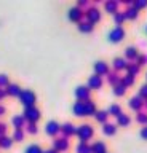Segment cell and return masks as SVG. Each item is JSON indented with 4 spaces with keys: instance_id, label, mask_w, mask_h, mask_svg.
I'll return each mask as SVG.
<instances>
[{
    "instance_id": "obj_1",
    "label": "cell",
    "mask_w": 147,
    "mask_h": 153,
    "mask_svg": "<svg viewBox=\"0 0 147 153\" xmlns=\"http://www.w3.org/2000/svg\"><path fill=\"white\" fill-rule=\"evenodd\" d=\"M77 136L80 139V142H88L90 139L94 136V129H93L91 124L83 123V124H80V126H77Z\"/></svg>"
},
{
    "instance_id": "obj_2",
    "label": "cell",
    "mask_w": 147,
    "mask_h": 153,
    "mask_svg": "<svg viewBox=\"0 0 147 153\" xmlns=\"http://www.w3.org/2000/svg\"><path fill=\"white\" fill-rule=\"evenodd\" d=\"M19 102L24 105V107H34L37 102V96L34 91L31 89H22L19 94Z\"/></svg>"
},
{
    "instance_id": "obj_3",
    "label": "cell",
    "mask_w": 147,
    "mask_h": 153,
    "mask_svg": "<svg viewBox=\"0 0 147 153\" xmlns=\"http://www.w3.org/2000/svg\"><path fill=\"white\" fill-rule=\"evenodd\" d=\"M109 40H110L112 43H118L122 42L123 38H125V29H123L122 26H115L113 29H110V32H109Z\"/></svg>"
},
{
    "instance_id": "obj_4",
    "label": "cell",
    "mask_w": 147,
    "mask_h": 153,
    "mask_svg": "<svg viewBox=\"0 0 147 153\" xmlns=\"http://www.w3.org/2000/svg\"><path fill=\"white\" fill-rule=\"evenodd\" d=\"M85 18H87V21L90 22H93V24H96L101 21V11H99V8L98 7H90L87 11H85Z\"/></svg>"
},
{
    "instance_id": "obj_5",
    "label": "cell",
    "mask_w": 147,
    "mask_h": 153,
    "mask_svg": "<svg viewBox=\"0 0 147 153\" xmlns=\"http://www.w3.org/2000/svg\"><path fill=\"white\" fill-rule=\"evenodd\" d=\"M128 105H130L131 110L141 112L142 107H146V100L142 99L139 94H134V96H131V97H130V100H128Z\"/></svg>"
},
{
    "instance_id": "obj_6",
    "label": "cell",
    "mask_w": 147,
    "mask_h": 153,
    "mask_svg": "<svg viewBox=\"0 0 147 153\" xmlns=\"http://www.w3.org/2000/svg\"><path fill=\"white\" fill-rule=\"evenodd\" d=\"M74 94H75V97H77V100H88V99H91L90 96H91V89L88 88V85L85 86V85H80L75 88L74 91Z\"/></svg>"
},
{
    "instance_id": "obj_7",
    "label": "cell",
    "mask_w": 147,
    "mask_h": 153,
    "mask_svg": "<svg viewBox=\"0 0 147 153\" xmlns=\"http://www.w3.org/2000/svg\"><path fill=\"white\" fill-rule=\"evenodd\" d=\"M22 115L26 117V120L29 123H35L37 120L40 118V110L37 108L35 105H34V107H26V110H24V113H22Z\"/></svg>"
},
{
    "instance_id": "obj_8",
    "label": "cell",
    "mask_w": 147,
    "mask_h": 153,
    "mask_svg": "<svg viewBox=\"0 0 147 153\" xmlns=\"http://www.w3.org/2000/svg\"><path fill=\"white\" fill-rule=\"evenodd\" d=\"M69 19L70 21H75V22H80L82 21V18L85 16V11L80 7H77V5H75V7H70L69 8Z\"/></svg>"
},
{
    "instance_id": "obj_9",
    "label": "cell",
    "mask_w": 147,
    "mask_h": 153,
    "mask_svg": "<svg viewBox=\"0 0 147 153\" xmlns=\"http://www.w3.org/2000/svg\"><path fill=\"white\" fill-rule=\"evenodd\" d=\"M93 69H94V74L99 75V76H102V75H109V64L106 61H96L94 62V65H93Z\"/></svg>"
},
{
    "instance_id": "obj_10",
    "label": "cell",
    "mask_w": 147,
    "mask_h": 153,
    "mask_svg": "<svg viewBox=\"0 0 147 153\" xmlns=\"http://www.w3.org/2000/svg\"><path fill=\"white\" fill-rule=\"evenodd\" d=\"M53 148L58 152H66L69 150V139L67 137H56L53 140Z\"/></svg>"
},
{
    "instance_id": "obj_11",
    "label": "cell",
    "mask_w": 147,
    "mask_h": 153,
    "mask_svg": "<svg viewBox=\"0 0 147 153\" xmlns=\"http://www.w3.org/2000/svg\"><path fill=\"white\" fill-rule=\"evenodd\" d=\"M128 64H130V62H128V59H126V57H122V56L113 57V61H112V67H113V70H115V72L126 70Z\"/></svg>"
},
{
    "instance_id": "obj_12",
    "label": "cell",
    "mask_w": 147,
    "mask_h": 153,
    "mask_svg": "<svg viewBox=\"0 0 147 153\" xmlns=\"http://www.w3.org/2000/svg\"><path fill=\"white\" fill-rule=\"evenodd\" d=\"M102 76H99L96 74H93L91 76L88 78V88L90 89H101L102 88Z\"/></svg>"
},
{
    "instance_id": "obj_13",
    "label": "cell",
    "mask_w": 147,
    "mask_h": 153,
    "mask_svg": "<svg viewBox=\"0 0 147 153\" xmlns=\"http://www.w3.org/2000/svg\"><path fill=\"white\" fill-rule=\"evenodd\" d=\"M61 131V124L58 121H54V120H51L45 124V132L48 134V136H56Z\"/></svg>"
},
{
    "instance_id": "obj_14",
    "label": "cell",
    "mask_w": 147,
    "mask_h": 153,
    "mask_svg": "<svg viewBox=\"0 0 147 153\" xmlns=\"http://www.w3.org/2000/svg\"><path fill=\"white\" fill-rule=\"evenodd\" d=\"M72 112L77 117H87V110H85V100H75L72 105Z\"/></svg>"
},
{
    "instance_id": "obj_15",
    "label": "cell",
    "mask_w": 147,
    "mask_h": 153,
    "mask_svg": "<svg viewBox=\"0 0 147 153\" xmlns=\"http://www.w3.org/2000/svg\"><path fill=\"white\" fill-rule=\"evenodd\" d=\"M61 132L64 134V137H70V136H74V134H77V126L75 124H72V123H64L63 126H61Z\"/></svg>"
},
{
    "instance_id": "obj_16",
    "label": "cell",
    "mask_w": 147,
    "mask_h": 153,
    "mask_svg": "<svg viewBox=\"0 0 147 153\" xmlns=\"http://www.w3.org/2000/svg\"><path fill=\"white\" fill-rule=\"evenodd\" d=\"M137 56H139V51H137V48L136 46H126V50H125V57L126 59H130V61H136L137 59Z\"/></svg>"
},
{
    "instance_id": "obj_17",
    "label": "cell",
    "mask_w": 147,
    "mask_h": 153,
    "mask_svg": "<svg viewBox=\"0 0 147 153\" xmlns=\"http://www.w3.org/2000/svg\"><path fill=\"white\" fill-rule=\"evenodd\" d=\"M11 123H13V126H15L16 129H22L24 124H26V117L21 115V113H18V115H15V117L11 118Z\"/></svg>"
},
{
    "instance_id": "obj_18",
    "label": "cell",
    "mask_w": 147,
    "mask_h": 153,
    "mask_svg": "<svg viewBox=\"0 0 147 153\" xmlns=\"http://www.w3.org/2000/svg\"><path fill=\"white\" fill-rule=\"evenodd\" d=\"M102 132L106 134V136H113V134L117 132V123H110V121L104 123L102 124Z\"/></svg>"
},
{
    "instance_id": "obj_19",
    "label": "cell",
    "mask_w": 147,
    "mask_h": 153,
    "mask_svg": "<svg viewBox=\"0 0 147 153\" xmlns=\"http://www.w3.org/2000/svg\"><path fill=\"white\" fill-rule=\"evenodd\" d=\"M107 81H109V85H112V86H117V85H120L122 83V76L118 75V72H109V75H107Z\"/></svg>"
},
{
    "instance_id": "obj_20",
    "label": "cell",
    "mask_w": 147,
    "mask_h": 153,
    "mask_svg": "<svg viewBox=\"0 0 147 153\" xmlns=\"http://www.w3.org/2000/svg\"><path fill=\"white\" fill-rule=\"evenodd\" d=\"M77 27H78V30H80V32L90 33V32H93V29H94V24L85 19V21H80V22H78V26H77Z\"/></svg>"
},
{
    "instance_id": "obj_21",
    "label": "cell",
    "mask_w": 147,
    "mask_h": 153,
    "mask_svg": "<svg viewBox=\"0 0 147 153\" xmlns=\"http://www.w3.org/2000/svg\"><path fill=\"white\" fill-rule=\"evenodd\" d=\"M91 150H93V153H107V145L102 140H96L91 145Z\"/></svg>"
},
{
    "instance_id": "obj_22",
    "label": "cell",
    "mask_w": 147,
    "mask_h": 153,
    "mask_svg": "<svg viewBox=\"0 0 147 153\" xmlns=\"http://www.w3.org/2000/svg\"><path fill=\"white\" fill-rule=\"evenodd\" d=\"M118 3H120V2H117V0H107V2L104 3V8H106L107 13L115 14L118 11Z\"/></svg>"
},
{
    "instance_id": "obj_23",
    "label": "cell",
    "mask_w": 147,
    "mask_h": 153,
    "mask_svg": "<svg viewBox=\"0 0 147 153\" xmlns=\"http://www.w3.org/2000/svg\"><path fill=\"white\" fill-rule=\"evenodd\" d=\"M85 110H87V117H93V115L98 112V110H96V104H94L91 99L85 100Z\"/></svg>"
},
{
    "instance_id": "obj_24",
    "label": "cell",
    "mask_w": 147,
    "mask_h": 153,
    "mask_svg": "<svg viewBox=\"0 0 147 153\" xmlns=\"http://www.w3.org/2000/svg\"><path fill=\"white\" fill-rule=\"evenodd\" d=\"M21 88H19V85H16V83H10L7 86V94L8 96H18L19 97V94H21Z\"/></svg>"
},
{
    "instance_id": "obj_25",
    "label": "cell",
    "mask_w": 147,
    "mask_h": 153,
    "mask_svg": "<svg viewBox=\"0 0 147 153\" xmlns=\"http://www.w3.org/2000/svg\"><path fill=\"white\" fill-rule=\"evenodd\" d=\"M130 123H131V118H130V115H126L125 112H122L117 117V126H128Z\"/></svg>"
},
{
    "instance_id": "obj_26",
    "label": "cell",
    "mask_w": 147,
    "mask_h": 153,
    "mask_svg": "<svg viewBox=\"0 0 147 153\" xmlns=\"http://www.w3.org/2000/svg\"><path fill=\"white\" fill-rule=\"evenodd\" d=\"M75 152L77 153H93L91 145H90L88 142H78L77 147H75Z\"/></svg>"
},
{
    "instance_id": "obj_27",
    "label": "cell",
    "mask_w": 147,
    "mask_h": 153,
    "mask_svg": "<svg viewBox=\"0 0 147 153\" xmlns=\"http://www.w3.org/2000/svg\"><path fill=\"white\" fill-rule=\"evenodd\" d=\"M139 72H141V65L137 64V62H130V64H128V67H126V74L136 76L137 74H139Z\"/></svg>"
},
{
    "instance_id": "obj_28",
    "label": "cell",
    "mask_w": 147,
    "mask_h": 153,
    "mask_svg": "<svg viewBox=\"0 0 147 153\" xmlns=\"http://www.w3.org/2000/svg\"><path fill=\"white\" fill-rule=\"evenodd\" d=\"M94 118H96V121L99 123H107V120H109V112L107 110H98L96 113H94Z\"/></svg>"
},
{
    "instance_id": "obj_29",
    "label": "cell",
    "mask_w": 147,
    "mask_h": 153,
    "mask_svg": "<svg viewBox=\"0 0 147 153\" xmlns=\"http://www.w3.org/2000/svg\"><path fill=\"white\" fill-rule=\"evenodd\" d=\"M123 13H125L126 19H136L137 16H139V10H136L134 7H128Z\"/></svg>"
},
{
    "instance_id": "obj_30",
    "label": "cell",
    "mask_w": 147,
    "mask_h": 153,
    "mask_svg": "<svg viewBox=\"0 0 147 153\" xmlns=\"http://www.w3.org/2000/svg\"><path fill=\"white\" fill-rule=\"evenodd\" d=\"M107 112H109V115H113V117L117 118L118 115L122 113V105L120 104H110L107 108Z\"/></svg>"
},
{
    "instance_id": "obj_31",
    "label": "cell",
    "mask_w": 147,
    "mask_h": 153,
    "mask_svg": "<svg viewBox=\"0 0 147 153\" xmlns=\"http://www.w3.org/2000/svg\"><path fill=\"white\" fill-rule=\"evenodd\" d=\"M13 137L10 136H3V137H0V148H10L13 145Z\"/></svg>"
},
{
    "instance_id": "obj_32",
    "label": "cell",
    "mask_w": 147,
    "mask_h": 153,
    "mask_svg": "<svg viewBox=\"0 0 147 153\" xmlns=\"http://www.w3.org/2000/svg\"><path fill=\"white\" fill-rule=\"evenodd\" d=\"M134 80H136V76H133L130 74H126L125 76H122V85H125L126 88H130V86L134 85Z\"/></svg>"
},
{
    "instance_id": "obj_33",
    "label": "cell",
    "mask_w": 147,
    "mask_h": 153,
    "mask_svg": "<svg viewBox=\"0 0 147 153\" xmlns=\"http://www.w3.org/2000/svg\"><path fill=\"white\" fill-rule=\"evenodd\" d=\"M112 16H113V22H115L117 26H122L123 21L126 19V16H125V13H123V11H117L115 14H112Z\"/></svg>"
},
{
    "instance_id": "obj_34",
    "label": "cell",
    "mask_w": 147,
    "mask_h": 153,
    "mask_svg": "<svg viewBox=\"0 0 147 153\" xmlns=\"http://www.w3.org/2000/svg\"><path fill=\"white\" fill-rule=\"evenodd\" d=\"M136 121L141 123L142 126H146V124H147V113L142 112V110H141V112H137L136 113Z\"/></svg>"
},
{
    "instance_id": "obj_35",
    "label": "cell",
    "mask_w": 147,
    "mask_h": 153,
    "mask_svg": "<svg viewBox=\"0 0 147 153\" xmlns=\"http://www.w3.org/2000/svg\"><path fill=\"white\" fill-rule=\"evenodd\" d=\"M26 153H43V150L40 148L39 143H31V145L26 148Z\"/></svg>"
},
{
    "instance_id": "obj_36",
    "label": "cell",
    "mask_w": 147,
    "mask_h": 153,
    "mask_svg": "<svg viewBox=\"0 0 147 153\" xmlns=\"http://www.w3.org/2000/svg\"><path fill=\"white\" fill-rule=\"evenodd\" d=\"M126 93V86L125 85H117V86H113V94H115V96H123V94H125Z\"/></svg>"
},
{
    "instance_id": "obj_37",
    "label": "cell",
    "mask_w": 147,
    "mask_h": 153,
    "mask_svg": "<svg viewBox=\"0 0 147 153\" xmlns=\"http://www.w3.org/2000/svg\"><path fill=\"white\" fill-rule=\"evenodd\" d=\"M22 139H24V131H22V129H15V132H13V140L21 142Z\"/></svg>"
},
{
    "instance_id": "obj_38",
    "label": "cell",
    "mask_w": 147,
    "mask_h": 153,
    "mask_svg": "<svg viewBox=\"0 0 147 153\" xmlns=\"http://www.w3.org/2000/svg\"><path fill=\"white\" fill-rule=\"evenodd\" d=\"M133 7H134L136 10H142L147 7V0H134L133 2Z\"/></svg>"
},
{
    "instance_id": "obj_39",
    "label": "cell",
    "mask_w": 147,
    "mask_h": 153,
    "mask_svg": "<svg viewBox=\"0 0 147 153\" xmlns=\"http://www.w3.org/2000/svg\"><path fill=\"white\" fill-rule=\"evenodd\" d=\"M10 85V78H8L7 74H0V88H3V86H8Z\"/></svg>"
},
{
    "instance_id": "obj_40",
    "label": "cell",
    "mask_w": 147,
    "mask_h": 153,
    "mask_svg": "<svg viewBox=\"0 0 147 153\" xmlns=\"http://www.w3.org/2000/svg\"><path fill=\"white\" fill-rule=\"evenodd\" d=\"M27 132H29V134H37V132H39V129H37V124L35 123H27Z\"/></svg>"
},
{
    "instance_id": "obj_41",
    "label": "cell",
    "mask_w": 147,
    "mask_h": 153,
    "mask_svg": "<svg viewBox=\"0 0 147 153\" xmlns=\"http://www.w3.org/2000/svg\"><path fill=\"white\" fill-rule=\"evenodd\" d=\"M139 96H141V97L144 99V100H147V83L142 85L141 88H139Z\"/></svg>"
},
{
    "instance_id": "obj_42",
    "label": "cell",
    "mask_w": 147,
    "mask_h": 153,
    "mask_svg": "<svg viewBox=\"0 0 147 153\" xmlns=\"http://www.w3.org/2000/svg\"><path fill=\"white\" fill-rule=\"evenodd\" d=\"M136 62H137L139 65L147 64V56H146V54H139V56H137V59H136Z\"/></svg>"
},
{
    "instance_id": "obj_43",
    "label": "cell",
    "mask_w": 147,
    "mask_h": 153,
    "mask_svg": "<svg viewBox=\"0 0 147 153\" xmlns=\"http://www.w3.org/2000/svg\"><path fill=\"white\" fill-rule=\"evenodd\" d=\"M77 7H80V8H83V7H85V8H87V10H88L90 7H91V5H90V3L87 2V0H78V3H77Z\"/></svg>"
},
{
    "instance_id": "obj_44",
    "label": "cell",
    "mask_w": 147,
    "mask_h": 153,
    "mask_svg": "<svg viewBox=\"0 0 147 153\" xmlns=\"http://www.w3.org/2000/svg\"><path fill=\"white\" fill-rule=\"evenodd\" d=\"M139 134H141V137H142V139H146V140H147V124H146V126H142V128H141Z\"/></svg>"
},
{
    "instance_id": "obj_45",
    "label": "cell",
    "mask_w": 147,
    "mask_h": 153,
    "mask_svg": "<svg viewBox=\"0 0 147 153\" xmlns=\"http://www.w3.org/2000/svg\"><path fill=\"white\" fill-rule=\"evenodd\" d=\"M7 132V124L5 123H0V137H3Z\"/></svg>"
},
{
    "instance_id": "obj_46",
    "label": "cell",
    "mask_w": 147,
    "mask_h": 153,
    "mask_svg": "<svg viewBox=\"0 0 147 153\" xmlns=\"http://www.w3.org/2000/svg\"><path fill=\"white\" fill-rule=\"evenodd\" d=\"M7 96V89H3V88H0V100H2L3 97Z\"/></svg>"
},
{
    "instance_id": "obj_47",
    "label": "cell",
    "mask_w": 147,
    "mask_h": 153,
    "mask_svg": "<svg viewBox=\"0 0 147 153\" xmlns=\"http://www.w3.org/2000/svg\"><path fill=\"white\" fill-rule=\"evenodd\" d=\"M43 153H59L58 150H54V148H50V150H45Z\"/></svg>"
},
{
    "instance_id": "obj_48",
    "label": "cell",
    "mask_w": 147,
    "mask_h": 153,
    "mask_svg": "<svg viewBox=\"0 0 147 153\" xmlns=\"http://www.w3.org/2000/svg\"><path fill=\"white\" fill-rule=\"evenodd\" d=\"M5 113V107H3V105H0V115H3Z\"/></svg>"
},
{
    "instance_id": "obj_49",
    "label": "cell",
    "mask_w": 147,
    "mask_h": 153,
    "mask_svg": "<svg viewBox=\"0 0 147 153\" xmlns=\"http://www.w3.org/2000/svg\"><path fill=\"white\" fill-rule=\"evenodd\" d=\"M146 107H147V100H146Z\"/></svg>"
},
{
    "instance_id": "obj_50",
    "label": "cell",
    "mask_w": 147,
    "mask_h": 153,
    "mask_svg": "<svg viewBox=\"0 0 147 153\" xmlns=\"http://www.w3.org/2000/svg\"><path fill=\"white\" fill-rule=\"evenodd\" d=\"M146 32H147V26H146Z\"/></svg>"
},
{
    "instance_id": "obj_51",
    "label": "cell",
    "mask_w": 147,
    "mask_h": 153,
    "mask_svg": "<svg viewBox=\"0 0 147 153\" xmlns=\"http://www.w3.org/2000/svg\"><path fill=\"white\" fill-rule=\"evenodd\" d=\"M146 78H147V74H146Z\"/></svg>"
}]
</instances>
